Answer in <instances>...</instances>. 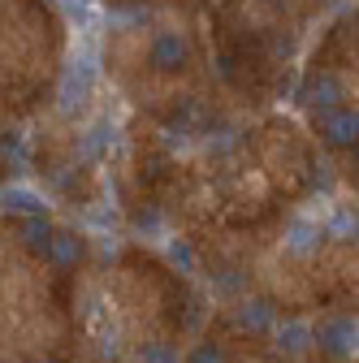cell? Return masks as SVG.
<instances>
[{
    "label": "cell",
    "instance_id": "6da1fadb",
    "mask_svg": "<svg viewBox=\"0 0 359 363\" xmlns=\"http://www.w3.org/2000/svg\"><path fill=\"white\" fill-rule=\"evenodd\" d=\"M92 82H96V48H87V52H78V57L61 69V86H57L61 113H74L87 96H92Z\"/></svg>",
    "mask_w": 359,
    "mask_h": 363
},
{
    "label": "cell",
    "instance_id": "7a4b0ae2",
    "mask_svg": "<svg viewBox=\"0 0 359 363\" xmlns=\"http://www.w3.org/2000/svg\"><path fill=\"white\" fill-rule=\"evenodd\" d=\"M182 61H187V39H182V35L165 30V35L152 39V65H156V69H177Z\"/></svg>",
    "mask_w": 359,
    "mask_h": 363
},
{
    "label": "cell",
    "instance_id": "3957f363",
    "mask_svg": "<svg viewBox=\"0 0 359 363\" xmlns=\"http://www.w3.org/2000/svg\"><path fill=\"white\" fill-rule=\"evenodd\" d=\"M321 134H325V139H329L333 147L355 143V139H359V113H350V108L329 113V117H325V125H321Z\"/></svg>",
    "mask_w": 359,
    "mask_h": 363
},
{
    "label": "cell",
    "instance_id": "277c9868",
    "mask_svg": "<svg viewBox=\"0 0 359 363\" xmlns=\"http://www.w3.org/2000/svg\"><path fill=\"white\" fill-rule=\"evenodd\" d=\"M338 100H342V86H338L333 78H311V82L303 86V104L316 108V113H321V108H333Z\"/></svg>",
    "mask_w": 359,
    "mask_h": 363
},
{
    "label": "cell",
    "instance_id": "5b68a950",
    "mask_svg": "<svg viewBox=\"0 0 359 363\" xmlns=\"http://www.w3.org/2000/svg\"><path fill=\"white\" fill-rule=\"evenodd\" d=\"M43 203H39V195H31V191H22V186H9L5 191V212H39Z\"/></svg>",
    "mask_w": 359,
    "mask_h": 363
},
{
    "label": "cell",
    "instance_id": "8992f818",
    "mask_svg": "<svg viewBox=\"0 0 359 363\" xmlns=\"http://www.w3.org/2000/svg\"><path fill=\"white\" fill-rule=\"evenodd\" d=\"M316 238L321 234H316V225H311V220H294L290 225V247L294 251H311V247H316Z\"/></svg>",
    "mask_w": 359,
    "mask_h": 363
},
{
    "label": "cell",
    "instance_id": "52a82bcc",
    "mask_svg": "<svg viewBox=\"0 0 359 363\" xmlns=\"http://www.w3.org/2000/svg\"><path fill=\"white\" fill-rule=\"evenodd\" d=\"M329 234H333V238H350V234H359V216H355L350 208H338L333 220H329Z\"/></svg>",
    "mask_w": 359,
    "mask_h": 363
},
{
    "label": "cell",
    "instance_id": "ba28073f",
    "mask_svg": "<svg viewBox=\"0 0 359 363\" xmlns=\"http://www.w3.org/2000/svg\"><path fill=\"white\" fill-rule=\"evenodd\" d=\"M109 130H113L109 121H96L92 130H87V139H82V156H96V152H100V147H104V143L113 139V134H109Z\"/></svg>",
    "mask_w": 359,
    "mask_h": 363
},
{
    "label": "cell",
    "instance_id": "9c48e42d",
    "mask_svg": "<svg viewBox=\"0 0 359 363\" xmlns=\"http://www.w3.org/2000/svg\"><path fill=\"white\" fill-rule=\"evenodd\" d=\"M53 251H57V259H74V255H78V238H70V234H57Z\"/></svg>",
    "mask_w": 359,
    "mask_h": 363
},
{
    "label": "cell",
    "instance_id": "30bf717a",
    "mask_svg": "<svg viewBox=\"0 0 359 363\" xmlns=\"http://www.w3.org/2000/svg\"><path fill=\"white\" fill-rule=\"evenodd\" d=\"M26 242H31V247H48V225H43V220H31V225H26Z\"/></svg>",
    "mask_w": 359,
    "mask_h": 363
},
{
    "label": "cell",
    "instance_id": "8fae6325",
    "mask_svg": "<svg viewBox=\"0 0 359 363\" xmlns=\"http://www.w3.org/2000/svg\"><path fill=\"white\" fill-rule=\"evenodd\" d=\"M87 5H92V0H61V9H70L74 18H87Z\"/></svg>",
    "mask_w": 359,
    "mask_h": 363
},
{
    "label": "cell",
    "instance_id": "7c38bea8",
    "mask_svg": "<svg viewBox=\"0 0 359 363\" xmlns=\"http://www.w3.org/2000/svg\"><path fill=\"white\" fill-rule=\"evenodd\" d=\"M195 363H221V359H216V354H212V350H204V354H199V359H195Z\"/></svg>",
    "mask_w": 359,
    "mask_h": 363
}]
</instances>
